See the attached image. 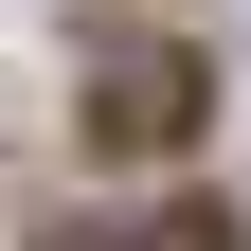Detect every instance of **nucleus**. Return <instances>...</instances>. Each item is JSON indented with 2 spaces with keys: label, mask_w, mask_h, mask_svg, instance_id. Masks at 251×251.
<instances>
[{
  "label": "nucleus",
  "mask_w": 251,
  "mask_h": 251,
  "mask_svg": "<svg viewBox=\"0 0 251 251\" xmlns=\"http://www.w3.org/2000/svg\"><path fill=\"white\" fill-rule=\"evenodd\" d=\"M198 108H215V90H198V54H144V36H126L108 72H90V144H179Z\"/></svg>",
  "instance_id": "f257e3e1"
},
{
  "label": "nucleus",
  "mask_w": 251,
  "mask_h": 251,
  "mask_svg": "<svg viewBox=\"0 0 251 251\" xmlns=\"http://www.w3.org/2000/svg\"><path fill=\"white\" fill-rule=\"evenodd\" d=\"M54 251H215V215H108V233H54Z\"/></svg>",
  "instance_id": "f03ea898"
}]
</instances>
